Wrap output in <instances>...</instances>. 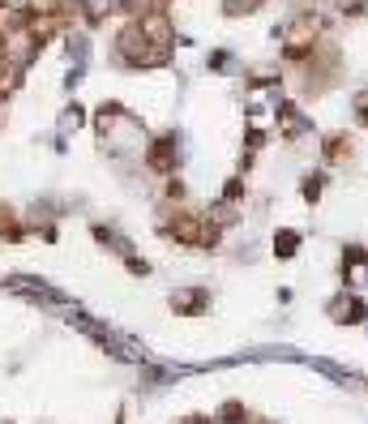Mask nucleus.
<instances>
[{
    "label": "nucleus",
    "instance_id": "obj_9",
    "mask_svg": "<svg viewBox=\"0 0 368 424\" xmlns=\"http://www.w3.org/2000/svg\"><path fill=\"white\" fill-rule=\"evenodd\" d=\"M244 416H248V411H244L240 403H227V407H223V420H227V424H236V420H244Z\"/></svg>",
    "mask_w": 368,
    "mask_h": 424
},
{
    "label": "nucleus",
    "instance_id": "obj_3",
    "mask_svg": "<svg viewBox=\"0 0 368 424\" xmlns=\"http://www.w3.org/2000/svg\"><path fill=\"white\" fill-rule=\"evenodd\" d=\"M330 317H334V322H360V317H364V304H360L355 296H338V300L330 304Z\"/></svg>",
    "mask_w": 368,
    "mask_h": 424
},
{
    "label": "nucleus",
    "instance_id": "obj_4",
    "mask_svg": "<svg viewBox=\"0 0 368 424\" xmlns=\"http://www.w3.org/2000/svg\"><path fill=\"white\" fill-rule=\"evenodd\" d=\"M210 304V296L205 292H197V287H189V292H180V296H172V308L176 313H201Z\"/></svg>",
    "mask_w": 368,
    "mask_h": 424
},
{
    "label": "nucleus",
    "instance_id": "obj_8",
    "mask_svg": "<svg viewBox=\"0 0 368 424\" xmlns=\"http://www.w3.org/2000/svg\"><path fill=\"white\" fill-rule=\"evenodd\" d=\"M322 185H326L322 176H304V201H317L322 197Z\"/></svg>",
    "mask_w": 368,
    "mask_h": 424
},
{
    "label": "nucleus",
    "instance_id": "obj_6",
    "mask_svg": "<svg viewBox=\"0 0 368 424\" xmlns=\"http://www.w3.org/2000/svg\"><path fill=\"white\" fill-rule=\"evenodd\" d=\"M296 249H300V236H296V232H279V236H274V253H279V257H291Z\"/></svg>",
    "mask_w": 368,
    "mask_h": 424
},
{
    "label": "nucleus",
    "instance_id": "obj_5",
    "mask_svg": "<svg viewBox=\"0 0 368 424\" xmlns=\"http://www.w3.org/2000/svg\"><path fill=\"white\" fill-rule=\"evenodd\" d=\"M322 150H326L330 163H343V158H351V137H347V133H330V137L322 142Z\"/></svg>",
    "mask_w": 368,
    "mask_h": 424
},
{
    "label": "nucleus",
    "instance_id": "obj_1",
    "mask_svg": "<svg viewBox=\"0 0 368 424\" xmlns=\"http://www.w3.org/2000/svg\"><path fill=\"white\" fill-rule=\"evenodd\" d=\"M137 26H141V35H146L154 47H172V43H176V22H172L163 9L141 13V18H137Z\"/></svg>",
    "mask_w": 368,
    "mask_h": 424
},
{
    "label": "nucleus",
    "instance_id": "obj_10",
    "mask_svg": "<svg viewBox=\"0 0 368 424\" xmlns=\"http://www.w3.org/2000/svg\"><path fill=\"white\" fill-rule=\"evenodd\" d=\"M355 120L368 129V94H360V99H355Z\"/></svg>",
    "mask_w": 368,
    "mask_h": 424
},
{
    "label": "nucleus",
    "instance_id": "obj_7",
    "mask_svg": "<svg viewBox=\"0 0 368 424\" xmlns=\"http://www.w3.org/2000/svg\"><path fill=\"white\" fill-rule=\"evenodd\" d=\"M30 13L34 18H56L61 13V0H30Z\"/></svg>",
    "mask_w": 368,
    "mask_h": 424
},
{
    "label": "nucleus",
    "instance_id": "obj_2",
    "mask_svg": "<svg viewBox=\"0 0 368 424\" xmlns=\"http://www.w3.org/2000/svg\"><path fill=\"white\" fill-rule=\"evenodd\" d=\"M176 163H180V154H176V133L154 137V146H150V154H146V168L159 172V176H167V172H176Z\"/></svg>",
    "mask_w": 368,
    "mask_h": 424
}]
</instances>
